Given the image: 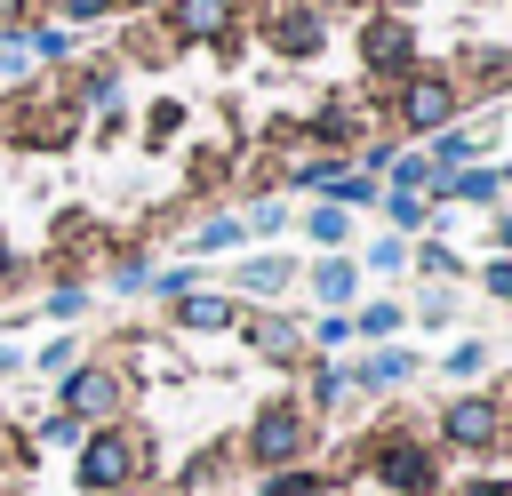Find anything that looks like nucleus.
I'll use <instances>...</instances> for the list:
<instances>
[{
  "mask_svg": "<svg viewBox=\"0 0 512 496\" xmlns=\"http://www.w3.org/2000/svg\"><path fill=\"white\" fill-rule=\"evenodd\" d=\"M312 136H320V144H360V136H368V104H360V96H328V104L312 112Z\"/></svg>",
  "mask_w": 512,
  "mask_h": 496,
  "instance_id": "9b49d317",
  "label": "nucleus"
},
{
  "mask_svg": "<svg viewBox=\"0 0 512 496\" xmlns=\"http://www.w3.org/2000/svg\"><path fill=\"white\" fill-rule=\"evenodd\" d=\"M280 224H288V208H280V200H256V208L240 216V232H280Z\"/></svg>",
  "mask_w": 512,
  "mask_h": 496,
  "instance_id": "c756f323",
  "label": "nucleus"
},
{
  "mask_svg": "<svg viewBox=\"0 0 512 496\" xmlns=\"http://www.w3.org/2000/svg\"><path fill=\"white\" fill-rule=\"evenodd\" d=\"M168 32L176 40H224L232 32V0H168Z\"/></svg>",
  "mask_w": 512,
  "mask_h": 496,
  "instance_id": "6e6552de",
  "label": "nucleus"
},
{
  "mask_svg": "<svg viewBox=\"0 0 512 496\" xmlns=\"http://www.w3.org/2000/svg\"><path fill=\"white\" fill-rule=\"evenodd\" d=\"M480 368H488V344H456L448 352V376H480Z\"/></svg>",
  "mask_w": 512,
  "mask_h": 496,
  "instance_id": "2f4dec72",
  "label": "nucleus"
},
{
  "mask_svg": "<svg viewBox=\"0 0 512 496\" xmlns=\"http://www.w3.org/2000/svg\"><path fill=\"white\" fill-rule=\"evenodd\" d=\"M352 288H360V264H344V256H320L312 264V296L320 304H352Z\"/></svg>",
  "mask_w": 512,
  "mask_h": 496,
  "instance_id": "ddd939ff",
  "label": "nucleus"
},
{
  "mask_svg": "<svg viewBox=\"0 0 512 496\" xmlns=\"http://www.w3.org/2000/svg\"><path fill=\"white\" fill-rule=\"evenodd\" d=\"M72 368H80V352H72V344H64V336H56V344H48V352H40V376H72Z\"/></svg>",
  "mask_w": 512,
  "mask_h": 496,
  "instance_id": "7c9ffc66",
  "label": "nucleus"
},
{
  "mask_svg": "<svg viewBox=\"0 0 512 496\" xmlns=\"http://www.w3.org/2000/svg\"><path fill=\"white\" fill-rule=\"evenodd\" d=\"M496 248H512V208H504V216H496Z\"/></svg>",
  "mask_w": 512,
  "mask_h": 496,
  "instance_id": "4c0bfd02",
  "label": "nucleus"
},
{
  "mask_svg": "<svg viewBox=\"0 0 512 496\" xmlns=\"http://www.w3.org/2000/svg\"><path fill=\"white\" fill-rule=\"evenodd\" d=\"M320 32H328V24H320V8H312V0H296V8H280V24H272V56H312V48H320Z\"/></svg>",
  "mask_w": 512,
  "mask_h": 496,
  "instance_id": "9d476101",
  "label": "nucleus"
},
{
  "mask_svg": "<svg viewBox=\"0 0 512 496\" xmlns=\"http://www.w3.org/2000/svg\"><path fill=\"white\" fill-rule=\"evenodd\" d=\"M16 16H24V0H0V24H16Z\"/></svg>",
  "mask_w": 512,
  "mask_h": 496,
  "instance_id": "58836bf2",
  "label": "nucleus"
},
{
  "mask_svg": "<svg viewBox=\"0 0 512 496\" xmlns=\"http://www.w3.org/2000/svg\"><path fill=\"white\" fill-rule=\"evenodd\" d=\"M440 192H456V200H472V208H488V200L504 192V176H496V168H456V176H440Z\"/></svg>",
  "mask_w": 512,
  "mask_h": 496,
  "instance_id": "dca6fc26",
  "label": "nucleus"
},
{
  "mask_svg": "<svg viewBox=\"0 0 512 496\" xmlns=\"http://www.w3.org/2000/svg\"><path fill=\"white\" fill-rule=\"evenodd\" d=\"M256 496H320V472H304V464H296V472H280V480H272V488H256Z\"/></svg>",
  "mask_w": 512,
  "mask_h": 496,
  "instance_id": "cd10ccee",
  "label": "nucleus"
},
{
  "mask_svg": "<svg viewBox=\"0 0 512 496\" xmlns=\"http://www.w3.org/2000/svg\"><path fill=\"white\" fill-rule=\"evenodd\" d=\"M360 56H368L376 80H408V24H400V16H376L368 40H360Z\"/></svg>",
  "mask_w": 512,
  "mask_h": 496,
  "instance_id": "0eeeda50",
  "label": "nucleus"
},
{
  "mask_svg": "<svg viewBox=\"0 0 512 496\" xmlns=\"http://www.w3.org/2000/svg\"><path fill=\"white\" fill-rule=\"evenodd\" d=\"M360 200H376V184H368V176H360V168H344V176H336V184H328V208H344V216H352V208H360Z\"/></svg>",
  "mask_w": 512,
  "mask_h": 496,
  "instance_id": "412c9836",
  "label": "nucleus"
},
{
  "mask_svg": "<svg viewBox=\"0 0 512 496\" xmlns=\"http://www.w3.org/2000/svg\"><path fill=\"white\" fill-rule=\"evenodd\" d=\"M288 280H296L288 256H248V264H240V288H248V296H280Z\"/></svg>",
  "mask_w": 512,
  "mask_h": 496,
  "instance_id": "4468645a",
  "label": "nucleus"
},
{
  "mask_svg": "<svg viewBox=\"0 0 512 496\" xmlns=\"http://www.w3.org/2000/svg\"><path fill=\"white\" fill-rule=\"evenodd\" d=\"M80 440H88V424H72L64 408H56L48 424H40V448H80Z\"/></svg>",
  "mask_w": 512,
  "mask_h": 496,
  "instance_id": "b1692460",
  "label": "nucleus"
},
{
  "mask_svg": "<svg viewBox=\"0 0 512 496\" xmlns=\"http://www.w3.org/2000/svg\"><path fill=\"white\" fill-rule=\"evenodd\" d=\"M24 64H32V48H24V32H0V72H8V80H16V72H24Z\"/></svg>",
  "mask_w": 512,
  "mask_h": 496,
  "instance_id": "473e14b6",
  "label": "nucleus"
},
{
  "mask_svg": "<svg viewBox=\"0 0 512 496\" xmlns=\"http://www.w3.org/2000/svg\"><path fill=\"white\" fill-rule=\"evenodd\" d=\"M48 312H56V320H80V312H88V288H80V280L48 288Z\"/></svg>",
  "mask_w": 512,
  "mask_h": 496,
  "instance_id": "bb28decb",
  "label": "nucleus"
},
{
  "mask_svg": "<svg viewBox=\"0 0 512 496\" xmlns=\"http://www.w3.org/2000/svg\"><path fill=\"white\" fill-rule=\"evenodd\" d=\"M176 328H232V296H176Z\"/></svg>",
  "mask_w": 512,
  "mask_h": 496,
  "instance_id": "2eb2a0df",
  "label": "nucleus"
},
{
  "mask_svg": "<svg viewBox=\"0 0 512 496\" xmlns=\"http://www.w3.org/2000/svg\"><path fill=\"white\" fill-rule=\"evenodd\" d=\"M368 272H384V280H392V272H408V240H400V232H384V240L368 248Z\"/></svg>",
  "mask_w": 512,
  "mask_h": 496,
  "instance_id": "5701e85b",
  "label": "nucleus"
},
{
  "mask_svg": "<svg viewBox=\"0 0 512 496\" xmlns=\"http://www.w3.org/2000/svg\"><path fill=\"white\" fill-rule=\"evenodd\" d=\"M112 288H128V296L152 288V264H144V256H112Z\"/></svg>",
  "mask_w": 512,
  "mask_h": 496,
  "instance_id": "a878e982",
  "label": "nucleus"
},
{
  "mask_svg": "<svg viewBox=\"0 0 512 496\" xmlns=\"http://www.w3.org/2000/svg\"><path fill=\"white\" fill-rule=\"evenodd\" d=\"M136 472H144V448H136V432H128V424H104V432H88V440H80V488H88V496L128 488Z\"/></svg>",
  "mask_w": 512,
  "mask_h": 496,
  "instance_id": "f03ea898",
  "label": "nucleus"
},
{
  "mask_svg": "<svg viewBox=\"0 0 512 496\" xmlns=\"http://www.w3.org/2000/svg\"><path fill=\"white\" fill-rule=\"evenodd\" d=\"M304 448H312V416H304L296 400L256 408V424H248V456H256L264 472H296V464H304Z\"/></svg>",
  "mask_w": 512,
  "mask_h": 496,
  "instance_id": "f257e3e1",
  "label": "nucleus"
},
{
  "mask_svg": "<svg viewBox=\"0 0 512 496\" xmlns=\"http://www.w3.org/2000/svg\"><path fill=\"white\" fill-rule=\"evenodd\" d=\"M344 376H352L360 392H400V384L416 376V352H400V344H376V352H368L360 368H344Z\"/></svg>",
  "mask_w": 512,
  "mask_h": 496,
  "instance_id": "1a4fd4ad",
  "label": "nucleus"
},
{
  "mask_svg": "<svg viewBox=\"0 0 512 496\" xmlns=\"http://www.w3.org/2000/svg\"><path fill=\"white\" fill-rule=\"evenodd\" d=\"M8 464H16V432L0 424V472H8Z\"/></svg>",
  "mask_w": 512,
  "mask_h": 496,
  "instance_id": "e433bc0d",
  "label": "nucleus"
},
{
  "mask_svg": "<svg viewBox=\"0 0 512 496\" xmlns=\"http://www.w3.org/2000/svg\"><path fill=\"white\" fill-rule=\"evenodd\" d=\"M232 240H240V216H216V224H200V232H192V256H224Z\"/></svg>",
  "mask_w": 512,
  "mask_h": 496,
  "instance_id": "4be33fe9",
  "label": "nucleus"
},
{
  "mask_svg": "<svg viewBox=\"0 0 512 496\" xmlns=\"http://www.w3.org/2000/svg\"><path fill=\"white\" fill-rule=\"evenodd\" d=\"M440 440H448V448H472V456L496 448V440H504V400H488V392L448 400V408H440Z\"/></svg>",
  "mask_w": 512,
  "mask_h": 496,
  "instance_id": "39448f33",
  "label": "nucleus"
},
{
  "mask_svg": "<svg viewBox=\"0 0 512 496\" xmlns=\"http://www.w3.org/2000/svg\"><path fill=\"white\" fill-rule=\"evenodd\" d=\"M456 96H464V88H456L448 72H408V80H400V128H408V136H440V128L456 120Z\"/></svg>",
  "mask_w": 512,
  "mask_h": 496,
  "instance_id": "20e7f679",
  "label": "nucleus"
},
{
  "mask_svg": "<svg viewBox=\"0 0 512 496\" xmlns=\"http://www.w3.org/2000/svg\"><path fill=\"white\" fill-rule=\"evenodd\" d=\"M480 288H488V296H496V304H512V256H496V264H488V272H480Z\"/></svg>",
  "mask_w": 512,
  "mask_h": 496,
  "instance_id": "72a5a7b5",
  "label": "nucleus"
},
{
  "mask_svg": "<svg viewBox=\"0 0 512 496\" xmlns=\"http://www.w3.org/2000/svg\"><path fill=\"white\" fill-rule=\"evenodd\" d=\"M112 8H168V0H112Z\"/></svg>",
  "mask_w": 512,
  "mask_h": 496,
  "instance_id": "ea45409f",
  "label": "nucleus"
},
{
  "mask_svg": "<svg viewBox=\"0 0 512 496\" xmlns=\"http://www.w3.org/2000/svg\"><path fill=\"white\" fill-rule=\"evenodd\" d=\"M64 8V24H96V16H112V0H56Z\"/></svg>",
  "mask_w": 512,
  "mask_h": 496,
  "instance_id": "f704fd0d",
  "label": "nucleus"
},
{
  "mask_svg": "<svg viewBox=\"0 0 512 496\" xmlns=\"http://www.w3.org/2000/svg\"><path fill=\"white\" fill-rule=\"evenodd\" d=\"M56 392H64V416H72V424H104V416L120 408V376L96 368V360H80L72 376H56Z\"/></svg>",
  "mask_w": 512,
  "mask_h": 496,
  "instance_id": "423d86ee",
  "label": "nucleus"
},
{
  "mask_svg": "<svg viewBox=\"0 0 512 496\" xmlns=\"http://www.w3.org/2000/svg\"><path fill=\"white\" fill-rule=\"evenodd\" d=\"M304 232H312V248H344V240H352V216H344V208H328V200H312Z\"/></svg>",
  "mask_w": 512,
  "mask_h": 496,
  "instance_id": "a211bd4d",
  "label": "nucleus"
},
{
  "mask_svg": "<svg viewBox=\"0 0 512 496\" xmlns=\"http://www.w3.org/2000/svg\"><path fill=\"white\" fill-rule=\"evenodd\" d=\"M248 344H256L264 360H296V352H304V320H288V312H256V320H248Z\"/></svg>",
  "mask_w": 512,
  "mask_h": 496,
  "instance_id": "f8f14e48",
  "label": "nucleus"
},
{
  "mask_svg": "<svg viewBox=\"0 0 512 496\" xmlns=\"http://www.w3.org/2000/svg\"><path fill=\"white\" fill-rule=\"evenodd\" d=\"M384 216H392L400 232H416V224H424V200H416V192H384Z\"/></svg>",
  "mask_w": 512,
  "mask_h": 496,
  "instance_id": "393cba45",
  "label": "nucleus"
},
{
  "mask_svg": "<svg viewBox=\"0 0 512 496\" xmlns=\"http://www.w3.org/2000/svg\"><path fill=\"white\" fill-rule=\"evenodd\" d=\"M408 264H416L432 288H440V280H456V248H448V240H424V248H408Z\"/></svg>",
  "mask_w": 512,
  "mask_h": 496,
  "instance_id": "6ab92c4d",
  "label": "nucleus"
},
{
  "mask_svg": "<svg viewBox=\"0 0 512 496\" xmlns=\"http://www.w3.org/2000/svg\"><path fill=\"white\" fill-rule=\"evenodd\" d=\"M376 448H368V472H376V488H392V496H424L432 488V440H408V432H368Z\"/></svg>",
  "mask_w": 512,
  "mask_h": 496,
  "instance_id": "7ed1b4c3",
  "label": "nucleus"
},
{
  "mask_svg": "<svg viewBox=\"0 0 512 496\" xmlns=\"http://www.w3.org/2000/svg\"><path fill=\"white\" fill-rule=\"evenodd\" d=\"M24 48H32V56H48V64H64V56H72V40H64V32H56V24H40V32H32V40H24Z\"/></svg>",
  "mask_w": 512,
  "mask_h": 496,
  "instance_id": "c85d7f7f",
  "label": "nucleus"
},
{
  "mask_svg": "<svg viewBox=\"0 0 512 496\" xmlns=\"http://www.w3.org/2000/svg\"><path fill=\"white\" fill-rule=\"evenodd\" d=\"M456 496H512V480H472V488H456Z\"/></svg>",
  "mask_w": 512,
  "mask_h": 496,
  "instance_id": "c9c22d12",
  "label": "nucleus"
},
{
  "mask_svg": "<svg viewBox=\"0 0 512 496\" xmlns=\"http://www.w3.org/2000/svg\"><path fill=\"white\" fill-rule=\"evenodd\" d=\"M344 320H352L368 344H384V336H400V320H408V312H400L392 296H376V304H360V312H344Z\"/></svg>",
  "mask_w": 512,
  "mask_h": 496,
  "instance_id": "f3484780",
  "label": "nucleus"
},
{
  "mask_svg": "<svg viewBox=\"0 0 512 496\" xmlns=\"http://www.w3.org/2000/svg\"><path fill=\"white\" fill-rule=\"evenodd\" d=\"M344 384H352V376H344L336 360H312V384H304V400H312V408H336V400H344Z\"/></svg>",
  "mask_w": 512,
  "mask_h": 496,
  "instance_id": "aec40b11",
  "label": "nucleus"
}]
</instances>
